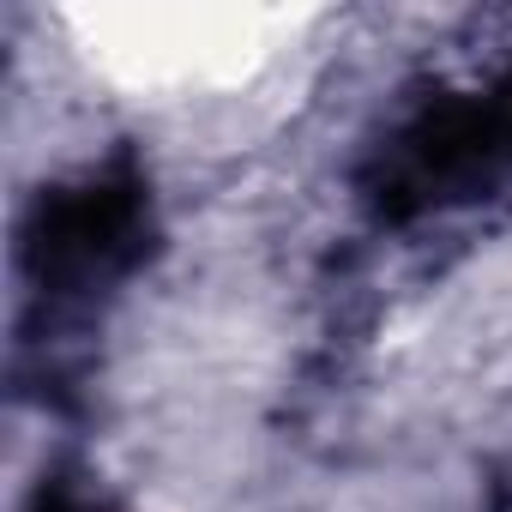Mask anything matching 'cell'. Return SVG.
Instances as JSON below:
<instances>
[{"mask_svg": "<svg viewBox=\"0 0 512 512\" xmlns=\"http://www.w3.org/2000/svg\"><path fill=\"white\" fill-rule=\"evenodd\" d=\"M500 181H512V73L488 91H458L416 109L362 169L368 205L392 223L470 205Z\"/></svg>", "mask_w": 512, "mask_h": 512, "instance_id": "obj_1", "label": "cell"}, {"mask_svg": "<svg viewBox=\"0 0 512 512\" xmlns=\"http://www.w3.org/2000/svg\"><path fill=\"white\" fill-rule=\"evenodd\" d=\"M151 247V199L133 169H103L55 187L25 217V272L55 296H85L127 278Z\"/></svg>", "mask_w": 512, "mask_h": 512, "instance_id": "obj_2", "label": "cell"}, {"mask_svg": "<svg viewBox=\"0 0 512 512\" xmlns=\"http://www.w3.org/2000/svg\"><path fill=\"white\" fill-rule=\"evenodd\" d=\"M31 512H109V506L91 500V494H79L73 482H43V488L31 494Z\"/></svg>", "mask_w": 512, "mask_h": 512, "instance_id": "obj_3", "label": "cell"}]
</instances>
